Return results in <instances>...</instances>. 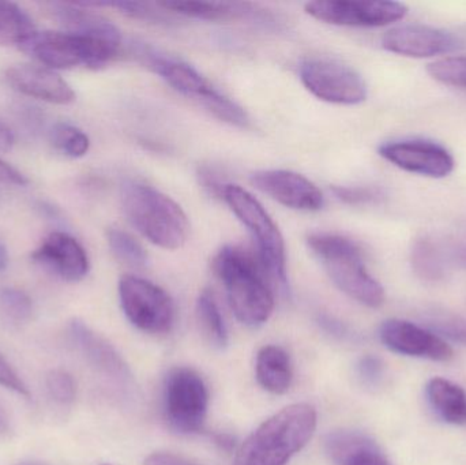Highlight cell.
Masks as SVG:
<instances>
[{"mask_svg": "<svg viewBox=\"0 0 466 465\" xmlns=\"http://www.w3.org/2000/svg\"><path fill=\"white\" fill-rule=\"evenodd\" d=\"M120 196L126 217L150 243L166 250H177L187 242V215L171 197L134 180L122 186Z\"/></svg>", "mask_w": 466, "mask_h": 465, "instance_id": "3", "label": "cell"}, {"mask_svg": "<svg viewBox=\"0 0 466 465\" xmlns=\"http://www.w3.org/2000/svg\"><path fill=\"white\" fill-rule=\"evenodd\" d=\"M459 43L451 32L426 25H401L388 30L382 37L386 51L415 59L449 54L459 48Z\"/></svg>", "mask_w": 466, "mask_h": 465, "instance_id": "16", "label": "cell"}, {"mask_svg": "<svg viewBox=\"0 0 466 465\" xmlns=\"http://www.w3.org/2000/svg\"><path fill=\"white\" fill-rule=\"evenodd\" d=\"M68 332L87 365L125 400H134L137 396L136 379L117 349L81 319H73L68 325Z\"/></svg>", "mask_w": 466, "mask_h": 465, "instance_id": "11", "label": "cell"}, {"mask_svg": "<svg viewBox=\"0 0 466 465\" xmlns=\"http://www.w3.org/2000/svg\"><path fill=\"white\" fill-rule=\"evenodd\" d=\"M410 265L421 280L429 283L442 281L451 270L445 242L431 235L416 238L410 248Z\"/></svg>", "mask_w": 466, "mask_h": 465, "instance_id": "20", "label": "cell"}, {"mask_svg": "<svg viewBox=\"0 0 466 465\" xmlns=\"http://www.w3.org/2000/svg\"><path fill=\"white\" fill-rule=\"evenodd\" d=\"M317 411L306 403L285 407L243 442L233 465H287L317 429Z\"/></svg>", "mask_w": 466, "mask_h": 465, "instance_id": "2", "label": "cell"}, {"mask_svg": "<svg viewBox=\"0 0 466 465\" xmlns=\"http://www.w3.org/2000/svg\"><path fill=\"white\" fill-rule=\"evenodd\" d=\"M252 185L284 207L314 212L325 204V197L315 183L298 172L268 169L252 175Z\"/></svg>", "mask_w": 466, "mask_h": 465, "instance_id": "14", "label": "cell"}, {"mask_svg": "<svg viewBox=\"0 0 466 465\" xmlns=\"http://www.w3.org/2000/svg\"><path fill=\"white\" fill-rule=\"evenodd\" d=\"M48 11L52 18L56 19L57 24L65 27L66 32L101 38L117 45L122 44L120 30L104 16L86 10L81 3H49Z\"/></svg>", "mask_w": 466, "mask_h": 465, "instance_id": "19", "label": "cell"}, {"mask_svg": "<svg viewBox=\"0 0 466 465\" xmlns=\"http://www.w3.org/2000/svg\"><path fill=\"white\" fill-rule=\"evenodd\" d=\"M0 185L26 186L27 179L15 167L10 166L0 158Z\"/></svg>", "mask_w": 466, "mask_h": 465, "instance_id": "37", "label": "cell"}, {"mask_svg": "<svg viewBox=\"0 0 466 465\" xmlns=\"http://www.w3.org/2000/svg\"><path fill=\"white\" fill-rule=\"evenodd\" d=\"M385 368H383L382 360L380 358L367 355L361 358L358 363L359 379L363 382L366 387H377L383 379Z\"/></svg>", "mask_w": 466, "mask_h": 465, "instance_id": "34", "label": "cell"}, {"mask_svg": "<svg viewBox=\"0 0 466 465\" xmlns=\"http://www.w3.org/2000/svg\"><path fill=\"white\" fill-rule=\"evenodd\" d=\"M380 338L385 347L397 354L448 362L453 349L441 336L426 328L402 319H388L380 325Z\"/></svg>", "mask_w": 466, "mask_h": 465, "instance_id": "15", "label": "cell"}, {"mask_svg": "<svg viewBox=\"0 0 466 465\" xmlns=\"http://www.w3.org/2000/svg\"><path fill=\"white\" fill-rule=\"evenodd\" d=\"M209 409V390L193 369L169 371L164 385V412L171 429L180 434L198 433Z\"/></svg>", "mask_w": 466, "mask_h": 465, "instance_id": "8", "label": "cell"}, {"mask_svg": "<svg viewBox=\"0 0 466 465\" xmlns=\"http://www.w3.org/2000/svg\"><path fill=\"white\" fill-rule=\"evenodd\" d=\"M213 270L241 324L257 328L270 318L274 310L270 278L248 251L238 246H226L213 259Z\"/></svg>", "mask_w": 466, "mask_h": 465, "instance_id": "1", "label": "cell"}, {"mask_svg": "<svg viewBox=\"0 0 466 465\" xmlns=\"http://www.w3.org/2000/svg\"><path fill=\"white\" fill-rule=\"evenodd\" d=\"M22 49L30 56L52 68H73L78 66L100 68L108 65L120 45L70 32H35Z\"/></svg>", "mask_w": 466, "mask_h": 465, "instance_id": "6", "label": "cell"}, {"mask_svg": "<svg viewBox=\"0 0 466 465\" xmlns=\"http://www.w3.org/2000/svg\"><path fill=\"white\" fill-rule=\"evenodd\" d=\"M307 242L329 278L344 294L367 308L383 305L385 289L370 275L363 254L353 240L341 235L314 234Z\"/></svg>", "mask_w": 466, "mask_h": 465, "instance_id": "4", "label": "cell"}, {"mask_svg": "<svg viewBox=\"0 0 466 465\" xmlns=\"http://www.w3.org/2000/svg\"><path fill=\"white\" fill-rule=\"evenodd\" d=\"M255 371L260 387L274 395H282L292 384V363L289 355L281 347L266 346L260 349Z\"/></svg>", "mask_w": 466, "mask_h": 465, "instance_id": "21", "label": "cell"}, {"mask_svg": "<svg viewBox=\"0 0 466 465\" xmlns=\"http://www.w3.org/2000/svg\"><path fill=\"white\" fill-rule=\"evenodd\" d=\"M145 465H197L182 456L174 453L156 452L147 456Z\"/></svg>", "mask_w": 466, "mask_h": 465, "instance_id": "38", "label": "cell"}, {"mask_svg": "<svg viewBox=\"0 0 466 465\" xmlns=\"http://www.w3.org/2000/svg\"><path fill=\"white\" fill-rule=\"evenodd\" d=\"M427 73L440 84L466 89V55L435 60L430 63Z\"/></svg>", "mask_w": 466, "mask_h": 465, "instance_id": "30", "label": "cell"}, {"mask_svg": "<svg viewBox=\"0 0 466 465\" xmlns=\"http://www.w3.org/2000/svg\"><path fill=\"white\" fill-rule=\"evenodd\" d=\"M0 387L5 389L13 390L18 395L29 398V388L25 384L24 379L19 377V374L14 370L13 366L8 363V360L0 354Z\"/></svg>", "mask_w": 466, "mask_h": 465, "instance_id": "35", "label": "cell"}, {"mask_svg": "<svg viewBox=\"0 0 466 465\" xmlns=\"http://www.w3.org/2000/svg\"><path fill=\"white\" fill-rule=\"evenodd\" d=\"M0 308L15 322H26L32 318L33 302L29 295L14 287L0 288Z\"/></svg>", "mask_w": 466, "mask_h": 465, "instance_id": "31", "label": "cell"}, {"mask_svg": "<svg viewBox=\"0 0 466 465\" xmlns=\"http://www.w3.org/2000/svg\"><path fill=\"white\" fill-rule=\"evenodd\" d=\"M380 157L402 171L442 179L454 171L453 155L442 145L429 139H402L380 147Z\"/></svg>", "mask_w": 466, "mask_h": 465, "instance_id": "13", "label": "cell"}, {"mask_svg": "<svg viewBox=\"0 0 466 465\" xmlns=\"http://www.w3.org/2000/svg\"><path fill=\"white\" fill-rule=\"evenodd\" d=\"M334 196L348 205L380 204L386 198L385 191L378 187H333Z\"/></svg>", "mask_w": 466, "mask_h": 465, "instance_id": "33", "label": "cell"}, {"mask_svg": "<svg viewBox=\"0 0 466 465\" xmlns=\"http://www.w3.org/2000/svg\"><path fill=\"white\" fill-rule=\"evenodd\" d=\"M15 144V136L10 126L0 120V152H7Z\"/></svg>", "mask_w": 466, "mask_h": 465, "instance_id": "39", "label": "cell"}, {"mask_svg": "<svg viewBox=\"0 0 466 465\" xmlns=\"http://www.w3.org/2000/svg\"><path fill=\"white\" fill-rule=\"evenodd\" d=\"M306 13L337 26L380 27L405 18L408 7L399 2H347L322 0L306 5Z\"/></svg>", "mask_w": 466, "mask_h": 465, "instance_id": "12", "label": "cell"}, {"mask_svg": "<svg viewBox=\"0 0 466 465\" xmlns=\"http://www.w3.org/2000/svg\"><path fill=\"white\" fill-rule=\"evenodd\" d=\"M35 32L32 18L18 5L0 2V45H22Z\"/></svg>", "mask_w": 466, "mask_h": 465, "instance_id": "25", "label": "cell"}, {"mask_svg": "<svg viewBox=\"0 0 466 465\" xmlns=\"http://www.w3.org/2000/svg\"><path fill=\"white\" fill-rule=\"evenodd\" d=\"M164 10L190 18L204 21H227V19L255 18L259 21L258 11L247 3H216V2H163Z\"/></svg>", "mask_w": 466, "mask_h": 465, "instance_id": "23", "label": "cell"}, {"mask_svg": "<svg viewBox=\"0 0 466 465\" xmlns=\"http://www.w3.org/2000/svg\"><path fill=\"white\" fill-rule=\"evenodd\" d=\"M197 319L202 335L210 346L218 349L228 346V330L220 308L212 292L204 291L197 300Z\"/></svg>", "mask_w": 466, "mask_h": 465, "instance_id": "24", "label": "cell"}, {"mask_svg": "<svg viewBox=\"0 0 466 465\" xmlns=\"http://www.w3.org/2000/svg\"><path fill=\"white\" fill-rule=\"evenodd\" d=\"M51 141L54 147L67 157H84L89 152V136L81 128L68 123H57L52 127Z\"/></svg>", "mask_w": 466, "mask_h": 465, "instance_id": "29", "label": "cell"}, {"mask_svg": "<svg viewBox=\"0 0 466 465\" xmlns=\"http://www.w3.org/2000/svg\"><path fill=\"white\" fill-rule=\"evenodd\" d=\"M301 84L309 93L339 106H356L367 98V85L358 71L337 60L311 57L301 62Z\"/></svg>", "mask_w": 466, "mask_h": 465, "instance_id": "10", "label": "cell"}, {"mask_svg": "<svg viewBox=\"0 0 466 465\" xmlns=\"http://www.w3.org/2000/svg\"><path fill=\"white\" fill-rule=\"evenodd\" d=\"M5 79L16 92L46 103L67 106L76 100L71 85L46 66H13L5 70Z\"/></svg>", "mask_w": 466, "mask_h": 465, "instance_id": "18", "label": "cell"}, {"mask_svg": "<svg viewBox=\"0 0 466 465\" xmlns=\"http://www.w3.org/2000/svg\"><path fill=\"white\" fill-rule=\"evenodd\" d=\"M103 465H108V464H103Z\"/></svg>", "mask_w": 466, "mask_h": 465, "instance_id": "42", "label": "cell"}, {"mask_svg": "<svg viewBox=\"0 0 466 465\" xmlns=\"http://www.w3.org/2000/svg\"><path fill=\"white\" fill-rule=\"evenodd\" d=\"M119 299L128 321L142 332L168 333L175 324V305L161 287L137 276H123Z\"/></svg>", "mask_w": 466, "mask_h": 465, "instance_id": "9", "label": "cell"}, {"mask_svg": "<svg viewBox=\"0 0 466 465\" xmlns=\"http://www.w3.org/2000/svg\"><path fill=\"white\" fill-rule=\"evenodd\" d=\"M8 431H10V420H8L5 409L0 406V436H5Z\"/></svg>", "mask_w": 466, "mask_h": 465, "instance_id": "41", "label": "cell"}, {"mask_svg": "<svg viewBox=\"0 0 466 465\" xmlns=\"http://www.w3.org/2000/svg\"><path fill=\"white\" fill-rule=\"evenodd\" d=\"M374 444L366 434L353 430L333 431L325 439L326 453L336 465L347 463L350 458Z\"/></svg>", "mask_w": 466, "mask_h": 465, "instance_id": "26", "label": "cell"}, {"mask_svg": "<svg viewBox=\"0 0 466 465\" xmlns=\"http://www.w3.org/2000/svg\"><path fill=\"white\" fill-rule=\"evenodd\" d=\"M443 242L451 268L459 267L466 269V238H453Z\"/></svg>", "mask_w": 466, "mask_h": 465, "instance_id": "36", "label": "cell"}, {"mask_svg": "<svg viewBox=\"0 0 466 465\" xmlns=\"http://www.w3.org/2000/svg\"><path fill=\"white\" fill-rule=\"evenodd\" d=\"M8 264H10V256H8L7 248H5V243L0 240V273L7 270Z\"/></svg>", "mask_w": 466, "mask_h": 465, "instance_id": "40", "label": "cell"}, {"mask_svg": "<svg viewBox=\"0 0 466 465\" xmlns=\"http://www.w3.org/2000/svg\"><path fill=\"white\" fill-rule=\"evenodd\" d=\"M430 406L438 417L451 425H466V392L464 388L443 379H432L427 384Z\"/></svg>", "mask_w": 466, "mask_h": 465, "instance_id": "22", "label": "cell"}, {"mask_svg": "<svg viewBox=\"0 0 466 465\" xmlns=\"http://www.w3.org/2000/svg\"><path fill=\"white\" fill-rule=\"evenodd\" d=\"M32 259L62 280H84L90 269L84 246L66 232H52L33 251Z\"/></svg>", "mask_w": 466, "mask_h": 465, "instance_id": "17", "label": "cell"}, {"mask_svg": "<svg viewBox=\"0 0 466 465\" xmlns=\"http://www.w3.org/2000/svg\"><path fill=\"white\" fill-rule=\"evenodd\" d=\"M426 325L435 335L451 339L454 343L466 346V319L445 308H431L424 314Z\"/></svg>", "mask_w": 466, "mask_h": 465, "instance_id": "28", "label": "cell"}, {"mask_svg": "<svg viewBox=\"0 0 466 465\" xmlns=\"http://www.w3.org/2000/svg\"><path fill=\"white\" fill-rule=\"evenodd\" d=\"M220 194L255 240L258 258L268 278L281 288H287V248L281 231L273 218L263 205L240 186H220Z\"/></svg>", "mask_w": 466, "mask_h": 465, "instance_id": "5", "label": "cell"}, {"mask_svg": "<svg viewBox=\"0 0 466 465\" xmlns=\"http://www.w3.org/2000/svg\"><path fill=\"white\" fill-rule=\"evenodd\" d=\"M46 392L55 403L70 406L76 398V382L68 371L52 369L46 376Z\"/></svg>", "mask_w": 466, "mask_h": 465, "instance_id": "32", "label": "cell"}, {"mask_svg": "<svg viewBox=\"0 0 466 465\" xmlns=\"http://www.w3.org/2000/svg\"><path fill=\"white\" fill-rule=\"evenodd\" d=\"M112 253L128 267L145 268L149 262V256L144 246L128 232L120 228H111L106 232Z\"/></svg>", "mask_w": 466, "mask_h": 465, "instance_id": "27", "label": "cell"}, {"mask_svg": "<svg viewBox=\"0 0 466 465\" xmlns=\"http://www.w3.org/2000/svg\"><path fill=\"white\" fill-rule=\"evenodd\" d=\"M149 65L167 84L182 95L199 101L213 116L236 127H248L249 119L246 111L231 98L218 92L193 66L157 55L149 57Z\"/></svg>", "mask_w": 466, "mask_h": 465, "instance_id": "7", "label": "cell"}]
</instances>
